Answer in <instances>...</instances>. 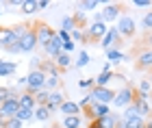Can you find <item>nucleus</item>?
Returning a JSON list of instances; mask_svg holds the SVG:
<instances>
[{"label":"nucleus","mask_w":152,"mask_h":128,"mask_svg":"<svg viewBox=\"0 0 152 128\" xmlns=\"http://www.w3.org/2000/svg\"><path fill=\"white\" fill-rule=\"evenodd\" d=\"M11 96H15L9 87H0V102H4V100H9Z\"/></svg>","instance_id":"nucleus-32"},{"label":"nucleus","mask_w":152,"mask_h":128,"mask_svg":"<svg viewBox=\"0 0 152 128\" xmlns=\"http://www.w3.org/2000/svg\"><path fill=\"white\" fill-rule=\"evenodd\" d=\"M57 87H59V76H46V85H44L46 91H57Z\"/></svg>","instance_id":"nucleus-29"},{"label":"nucleus","mask_w":152,"mask_h":128,"mask_svg":"<svg viewBox=\"0 0 152 128\" xmlns=\"http://www.w3.org/2000/svg\"><path fill=\"white\" fill-rule=\"evenodd\" d=\"M24 80H26V91L35 93V91H39V89H44V85H46V74L35 67L33 72H28V74L24 76Z\"/></svg>","instance_id":"nucleus-1"},{"label":"nucleus","mask_w":152,"mask_h":128,"mask_svg":"<svg viewBox=\"0 0 152 128\" xmlns=\"http://www.w3.org/2000/svg\"><path fill=\"white\" fill-rule=\"evenodd\" d=\"M18 102H20V106H24V109H31V111H35V96H33L31 91H24V93H20L18 96Z\"/></svg>","instance_id":"nucleus-17"},{"label":"nucleus","mask_w":152,"mask_h":128,"mask_svg":"<svg viewBox=\"0 0 152 128\" xmlns=\"http://www.w3.org/2000/svg\"><path fill=\"white\" fill-rule=\"evenodd\" d=\"M107 31L109 28H107L104 22H91L83 31V39H85V41H98V39H102L107 35Z\"/></svg>","instance_id":"nucleus-2"},{"label":"nucleus","mask_w":152,"mask_h":128,"mask_svg":"<svg viewBox=\"0 0 152 128\" xmlns=\"http://www.w3.org/2000/svg\"><path fill=\"white\" fill-rule=\"evenodd\" d=\"M0 104H2V102H0Z\"/></svg>","instance_id":"nucleus-43"},{"label":"nucleus","mask_w":152,"mask_h":128,"mask_svg":"<svg viewBox=\"0 0 152 128\" xmlns=\"http://www.w3.org/2000/svg\"><path fill=\"white\" fill-rule=\"evenodd\" d=\"M109 80H113V72H111V67L107 65L104 70L98 74V78H94V85H96V87H107Z\"/></svg>","instance_id":"nucleus-18"},{"label":"nucleus","mask_w":152,"mask_h":128,"mask_svg":"<svg viewBox=\"0 0 152 128\" xmlns=\"http://www.w3.org/2000/svg\"><path fill=\"white\" fill-rule=\"evenodd\" d=\"M80 111H85V117L89 119V122L100 119V117H104V115H109V113H111L109 104H100V102H91L89 106H85V109H80Z\"/></svg>","instance_id":"nucleus-5"},{"label":"nucleus","mask_w":152,"mask_h":128,"mask_svg":"<svg viewBox=\"0 0 152 128\" xmlns=\"http://www.w3.org/2000/svg\"><path fill=\"white\" fill-rule=\"evenodd\" d=\"M15 117H18L22 124H24V122H31V119H33V111H31V109H24V106H20Z\"/></svg>","instance_id":"nucleus-28"},{"label":"nucleus","mask_w":152,"mask_h":128,"mask_svg":"<svg viewBox=\"0 0 152 128\" xmlns=\"http://www.w3.org/2000/svg\"><path fill=\"white\" fill-rule=\"evenodd\" d=\"M72 50H74V41L70 39V41H65V44H63V52H67V55H70Z\"/></svg>","instance_id":"nucleus-36"},{"label":"nucleus","mask_w":152,"mask_h":128,"mask_svg":"<svg viewBox=\"0 0 152 128\" xmlns=\"http://www.w3.org/2000/svg\"><path fill=\"white\" fill-rule=\"evenodd\" d=\"M80 124H83V117H80V115L63 117V122H61V126H63V128H80Z\"/></svg>","instance_id":"nucleus-22"},{"label":"nucleus","mask_w":152,"mask_h":128,"mask_svg":"<svg viewBox=\"0 0 152 128\" xmlns=\"http://www.w3.org/2000/svg\"><path fill=\"white\" fill-rule=\"evenodd\" d=\"M146 128H152V115H150V117L146 119Z\"/></svg>","instance_id":"nucleus-38"},{"label":"nucleus","mask_w":152,"mask_h":128,"mask_svg":"<svg viewBox=\"0 0 152 128\" xmlns=\"http://www.w3.org/2000/svg\"><path fill=\"white\" fill-rule=\"evenodd\" d=\"M89 96L94 98V102H100V104H111L115 100V91L109 89V87H91V91H89Z\"/></svg>","instance_id":"nucleus-4"},{"label":"nucleus","mask_w":152,"mask_h":128,"mask_svg":"<svg viewBox=\"0 0 152 128\" xmlns=\"http://www.w3.org/2000/svg\"><path fill=\"white\" fill-rule=\"evenodd\" d=\"M107 59L111 63H122V61H126V55H122L117 48H111V50H107Z\"/></svg>","instance_id":"nucleus-23"},{"label":"nucleus","mask_w":152,"mask_h":128,"mask_svg":"<svg viewBox=\"0 0 152 128\" xmlns=\"http://www.w3.org/2000/svg\"><path fill=\"white\" fill-rule=\"evenodd\" d=\"M18 46H20V55H28V52L37 48V37H35V31H33V24H31V31L20 39Z\"/></svg>","instance_id":"nucleus-8"},{"label":"nucleus","mask_w":152,"mask_h":128,"mask_svg":"<svg viewBox=\"0 0 152 128\" xmlns=\"http://www.w3.org/2000/svg\"><path fill=\"white\" fill-rule=\"evenodd\" d=\"M15 67H18V63H13V61H0V76H9V74H13Z\"/></svg>","instance_id":"nucleus-24"},{"label":"nucleus","mask_w":152,"mask_h":128,"mask_svg":"<svg viewBox=\"0 0 152 128\" xmlns=\"http://www.w3.org/2000/svg\"><path fill=\"white\" fill-rule=\"evenodd\" d=\"M59 111L63 113V117H70V115H80V106H78V102H72V100H65V102L59 106Z\"/></svg>","instance_id":"nucleus-16"},{"label":"nucleus","mask_w":152,"mask_h":128,"mask_svg":"<svg viewBox=\"0 0 152 128\" xmlns=\"http://www.w3.org/2000/svg\"><path fill=\"white\" fill-rule=\"evenodd\" d=\"M133 7H152V0H133Z\"/></svg>","instance_id":"nucleus-35"},{"label":"nucleus","mask_w":152,"mask_h":128,"mask_svg":"<svg viewBox=\"0 0 152 128\" xmlns=\"http://www.w3.org/2000/svg\"><path fill=\"white\" fill-rule=\"evenodd\" d=\"M117 119H120V115H115V113H109V115L100 117V119H94V122H89V128H115Z\"/></svg>","instance_id":"nucleus-13"},{"label":"nucleus","mask_w":152,"mask_h":128,"mask_svg":"<svg viewBox=\"0 0 152 128\" xmlns=\"http://www.w3.org/2000/svg\"><path fill=\"white\" fill-rule=\"evenodd\" d=\"M141 26H143V31H152V11L143 15V20H141Z\"/></svg>","instance_id":"nucleus-31"},{"label":"nucleus","mask_w":152,"mask_h":128,"mask_svg":"<svg viewBox=\"0 0 152 128\" xmlns=\"http://www.w3.org/2000/svg\"><path fill=\"white\" fill-rule=\"evenodd\" d=\"M50 128H63V126H61V124H52Z\"/></svg>","instance_id":"nucleus-41"},{"label":"nucleus","mask_w":152,"mask_h":128,"mask_svg":"<svg viewBox=\"0 0 152 128\" xmlns=\"http://www.w3.org/2000/svg\"><path fill=\"white\" fill-rule=\"evenodd\" d=\"M98 4H100V0H80V2H76V11H80V13L94 11V9H98Z\"/></svg>","instance_id":"nucleus-20"},{"label":"nucleus","mask_w":152,"mask_h":128,"mask_svg":"<svg viewBox=\"0 0 152 128\" xmlns=\"http://www.w3.org/2000/svg\"><path fill=\"white\" fill-rule=\"evenodd\" d=\"M115 28L120 33V37H135V22H133V17H128V15H122Z\"/></svg>","instance_id":"nucleus-11"},{"label":"nucleus","mask_w":152,"mask_h":128,"mask_svg":"<svg viewBox=\"0 0 152 128\" xmlns=\"http://www.w3.org/2000/svg\"><path fill=\"white\" fill-rule=\"evenodd\" d=\"M78 87H80V89H91V87H94V78H85V80H78Z\"/></svg>","instance_id":"nucleus-34"},{"label":"nucleus","mask_w":152,"mask_h":128,"mask_svg":"<svg viewBox=\"0 0 152 128\" xmlns=\"http://www.w3.org/2000/svg\"><path fill=\"white\" fill-rule=\"evenodd\" d=\"M33 31H35V37H37V46H41V48H44V46L54 37V33H57V31H52L46 22H35L33 24Z\"/></svg>","instance_id":"nucleus-3"},{"label":"nucleus","mask_w":152,"mask_h":128,"mask_svg":"<svg viewBox=\"0 0 152 128\" xmlns=\"http://www.w3.org/2000/svg\"><path fill=\"white\" fill-rule=\"evenodd\" d=\"M52 113L48 111V106H35V111H33V119H37V122H46V119H50Z\"/></svg>","instance_id":"nucleus-21"},{"label":"nucleus","mask_w":152,"mask_h":128,"mask_svg":"<svg viewBox=\"0 0 152 128\" xmlns=\"http://www.w3.org/2000/svg\"><path fill=\"white\" fill-rule=\"evenodd\" d=\"M150 33H152V31H150Z\"/></svg>","instance_id":"nucleus-44"},{"label":"nucleus","mask_w":152,"mask_h":128,"mask_svg":"<svg viewBox=\"0 0 152 128\" xmlns=\"http://www.w3.org/2000/svg\"><path fill=\"white\" fill-rule=\"evenodd\" d=\"M74 63H76V67H85V65L89 63V55H87V52H85V50H83V52H80V55H78V59H76V61H74Z\"/></svg>","instance_id":"nucleus-30"},{"label":"nucleus","mask_w":152,"mask_h":128,"mask_svg":"<svg viewBox=\"0 0 152 128\" xmlns=\"http://www.w3.org/2000/svg\"><path fill=\"white\" fill-rule=\"evenodd\" d=\"M0 13H2V11H0Z\"/></svg>","instance_id":"nucleus-42"},{"label":"nucleus","mask_w":152,"mask_h":128,"mask_svg":"<svg viewBox=\"0 0 152 128\" xmlns=\"http://www.w3.org/2000/svg\"><path fill=\"white\" fill-rule=\"evenodd\" d=\"M18 109H20V102H18V93H15V96H11L9 100H4V102L0 104V117H2V119L15 117Z\"/></svg>","instance_id":"nucleus-6"},{"label":"nucleus","mask_w":152,"mask_h":128,"mask_svg":"<svg viewBox=\"0 0 152 128\" xmlns=\"http://www.w3.org/2000/svg\"><path fill=\"white\" fill-rule=\"evenodd\" d=\"M65 102V93L63 91H50V96H48V102H46V106H48V111H59V106Z\"/></svg>","instance_id":"nucleus-15"},{"label":"nucleus","mask_w":152,"mask_h":128,"mask_svg":"<svg viewBox=\"0 0 152 128\" xmlns=\"http://www.w3.org/2000/svg\"><path fill=\"white\" fill-rule=\"evenodd\" d=\"M7 126V119H2V117H0V128H4Z\"/></svg>","instance_id":"nucleus-39"},{"label":"nucleus","mask_w":152,"mask_h":128,"mask_svg":"<svg viewBox=\"0 0 152 128\" xmlns=\"http://www.w3.org/2000/svg\"><path fill=\"white\" fill-rule=\"evenodd\" d=\"M130 102H133V87L126 85V87H122V89L115 93L113 104L117 106V109H126V106H130Z\"/></svg>","instance_id":"nucleus-9"},{"label":"nucleus","mask_w":152,"mask_h":128,"mask_svg":"<svg viewBox=\"0 0 152 128\" xmlns=\"http://www.w3.org/2000/svg\"><path fill=\"white\" fill-rule=\"evenodd\" d=\"M22 13H26V15H31V13H35L37 11V0H24L22 4Z\"/></svg>","instance_id":"nucleus-27"},{"label":"nucleus","mask_w":152,"mask_h":128,"mask_svg":"<svg viewBox=\"0 0 152 128\" xmlns=\"http://www.w3.org/2000/svg\"><path fill=\"white\" fill-rule=\"evenodd\" d=\"M46 7H50V0H37V11L46 9Z\"/></svg>","instance_id":"nucleus-37"},{"label":"nucleus","mask_w":152,"mask_h":128,"mask_svg":"<svg viewBox=\"0 0 152 128\" xmlns=\"http://www.w3.org/2000/svg\"><path fill=\"white\" fill-rule=\"evenodd\" d=\"M74 28H76V22H74V17H72V15H65L63 20H61V31L72 33Z\"/></svg>","instance_id":"nucleus-26"},{"label":"nucleus","mask_w":152,"mask_h":128,"mask_svg":"<svg viewBox=\"0 0 152 128\" xmlns=\"http://www.w3.org/2000/svg\"><path fill=\"white\" fill-rule=\"evenodd\" d=\"M122 7H124V4H120V2H115V4L109 2L104 9H102V13H100V15H102V22H104V24H107V22H115V20L122 15V11H124Z\"/></svg>","instance_id":"nucleus-10"},{"label":"nucleus","mask_w":152,"mask_h":128,"mask_svg":"<svg viewBox=\"0 0 152 128\" xmlns=\"http://www.w3.org/2000/svg\"><path fill=\"white\" fill-rule=\"evenodd\" d=\"M120 39H122V37H120V33H117L115 26H113V28H109V31H107V35L102 37V48H104V52H107V50H111L113 46L117 48V46H120Z\"/></svg>","instance_id":"nucleus-12"},{"label":"nucleus","mask_w":152,"mask_h":128,"mask_svg":"<svg viewBox=\"0 0 152 128\" xmlns=\"http://www.w3.org/2000/svg\"><path fill=\"white\" fill-rule=\"evenodd\" d=\"M44 52H46V55L50 57V59H54V57L59 55V52H63V41L59 39L57 33H54V37H52L50 41H48V44L44 46Z\"/></svg>","instance_id":"nucleus-14"},{"label":"nucleus","mask_w":152,"mask_h":128,"mask_svg":"<svg viewBox=\"0 0 152 128\" xmlns=\"http://www.w3.org/2000/svg\"><path fill=\"white\" fill-rule=\"evenodd\" d=\"M33 96H35V104H37V106H46V102H48V96H50V91L39 89V91H35V93H33Z\"/></svg>","instance_id":"nucleus-25"},{"label":"nucleus","mask_w":152,"mask_h":128,"mask_svg":"<svg viewBox=\"0 0 152 128\" xmlns=\"http://www.w3.org/2000/svg\"><path fill=\"white\" fill-rule=\"evenodd\" d=\"M4 128H22V122H20L18 117H11V119H7V126Z\"/></svg>","instance_id":"nucleus-33"},{"label":"nucleus","mask_w":152,"mask_h":128,"mask_svg":"<svg viewBox=\"0 0 152 128\" xmlns=\"http://www.w3.org/2000/svg\"><path fill=\"white\" fill-rule=\"evenodd\" d=\"M148 83L152 85V72H148Z\"/></svg>","instance_id":"nucleus-40"},{"label":"nucleus","mask_w":152,"mask_h":128,"mask_svg":"<svg viewBox=\"0 0 152 128\" xmlns=\"http://www.w3.org/2000/svg\"><path fill=\"white\" fill-rule=\"evenodd\" d=\"M54 65L59 67V72H63V70H67V67L72 65V57L67 55V52H59V55L54 57Z\"/></svg>","instance_id":"nucleus-19"},{"label":"nucleus","mask_w":152,"mask_h":128,"mask_svg":"<svg viewBox=\"0 0 152 128\" xmlns=\"http://www.w3.org/2000/svg\"><path fill=\"white\" fill-rule=\"evenodd\" d=\"M135 61H137V67L139 70H146V72H152V48H141L137 50L135 55Z\"/></svg>","instance_id":"nucleus-7"}]
</instances>
